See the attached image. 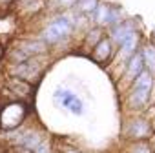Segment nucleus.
<instances>
[{
  "label": "nucleus",
  "mask_w": 155,
  "mask_h": 153,
  "mask_svg": "<svg viewBox=\"0 0 155 153\" xmlns=\"http://www.w3.org/2000/svg\"><path fill=\"white\" fill-rule=\"evenodd\" d=\"M11 75L17 76V79H22V80L33 84L40 76V66L35 62V58H29V60H26L22 64H15L11 67Z\"/></svg>",
  "instance_id": "obj_3"
},
{
  "label": "nucleus",
  "mask_w": 155,
  "mask_h": 153,
  "mask_svg": "<svg viewBox=\"0 0 155 153\" xmlns=\"http://www.w3.org/2000/svg\"><path fill=\"white\" fill-rule=\"evenodd\" d=\"M17 49H20L28 58H33V57H37V55H40L44 49H46V46H44V42H37V40H28V42H20L18 44V47Z\"/></svg>",
  "instance_id": "obj_7"
},
{
  "label": "nucleus",
  "mask_w": 155,
  "mask_h": 153,
  "mask_svg": "<svg viewBox=\"0 0 155 153\" xmlns=\"http://www.w3.org/2000/svg\"><path fill=\"white\" fill-rule=\"evenodd\" d=\"M150 88H151V75L148 71H140L137 75V80L133 84V90H148L150 91Z\"/></svg>",
  "instance_id": "obj_10"
},
{
  "label": "nucleus",
  "mask_w": 155,
  "mask_h": 153,
  "mask_svg": "<svg viewBox=\"0 0 155 153\" xmlns=\"http://www.w3.org/2000/svg\"><path fill=\"white\" fill-rule=\"evenodd\" d=\"M4 53H6V51H4V46H2V44H0V60H2V58H4Z\"/></svg>",
  "instance_id": "obj_21"
},
{
  "label": "nucleus",
  "mask_w": 155,
  "mask_h": 153,
  "mask_svg": "<svg viewBox=\"0 0 155 153\" xmlns=\"http://www.w3.org/2000/svg\"><path fill=\"white\" fill-rule=\"evenodd\" d=\"M137 38H139V37L133 33L126 42H122V44H120V46H122V55H124V58H128V55H131V53H133V49H135V46H137Z\"/></svg>",
  "instance_id": "obj_14"
},
{
  "label": "nucleus",
  "mask_w": 155,
  "mask_h": 153,
  "mask_svg": "<svg viewBox=\"0 0 155 153\" xmlns=\"http://www.w3.org/2000/svg\"><path fill=\"white\" fill-rule=\"evenodd\" d=\"M111 57V42L108 38H102L97 42L95 49H93V60L95 62H101V64H106Z\"/></svg>",
  "instance_id": "obj_6"
},
{
  "label": "nucleus",
  "mask_w": 155,
  "mask_h": 153,
  "mask_svg": "<svg viewBox=\"0 0 155 153\" xmlns=\"http://www.w3.org/2000/svg\"><path fill=\"white\" fill-rule=\"evenodd\" d=\"M26 113H28L26 102H20V100L8 102L2 109H0V128L4 131L17 129L22 124V120L26 119Z\"/></svg>",
  "instance_id": "obj_1"
},
{
  "label": "nucleus",
  "mask_w": 155,
  "mask_h": 153,
  "mask_svg": "<svg viewBox=\"0 0 155 153\" xmlns=\"http://www.w3.org/2000/svg\"><path fill=\"white\" fill-rule=\"evenodd\" d=\"M140 55H142L144 66H146L151 73H155V49H153V47H146Z\"/></svg>",
  "instance_id": "obj_11"
},
{
  "label": "nucleus",
  "mask_w": 155,
  "mask_h": 153,
  "mask_svg": "<svg viewBox=\"0 0 155 153\" xmlns=\"http://www.w3.org/2000/svg\"><path fill=\"white\" fill-rule=\"evenodd\" d=\"M13 0H0V6H9Z\"/></svg>",
  "instance_id": "obj_20"
},
{
  "label": "nucleus",
  "mask_w": 155,
  "mask_h": 153,
  "mask_svg": "<svg viewBox=\"0 0 155 153\" xmlns=\"http://www.w3.org/2000/svg\"><path fill=\"white\" fill-rule=\"evenodd\" d=\"M64 153H79V151H77V149H75V148H68V149H66V151H64Z\"/></svg>",
  "instance_id": "obj_22"
},
{
  "label": "nucleus",
  "mask_w": 155,
  "mask_h": 153,
  "mask_svg": "<svg viewBox=\"0 0 155 153\" xmlns=\"http://www.w3.org/2000/svg\"><path fill=\"white\" fill-rule=\"evenodd\" d=\"M133 153H150V149H148V146L146 144H139L137 148H135V151Z\"/></svg>",
  "instance_id": "obj_17"
},
{
  "label": "nucleus",
  "mask_w": 155,
  "mask_h": 153,
  "mask_svg": "<svg viewBox=\"0 0 155 153\" xmlns=\"http://www.w3.org/2000/svg\"><path fill=\"white\" fill-rule=\"evenodd\" d=\"M130 135H133V137H144V135H148V126L144 124V120H135L131 126H130Z\"/></svg>",
  "instance_id": "obj_13"
},
{
  "label": "nucleus",
  "mask_w": 155,
  "mask_h": 153,
  "mask_svg": "<svg viewBox=\"0 0 155 153\" xmlns=\"http://www.w3.org/2000/svg\"><path fill=\"white\" fill-rule=\"evenodd\" d=\"M82 11H86V13H91L93 9H97V6H99V0H82Z\"/></svg>",
  "instance_id": "obj_16"
},
{
  "label": "nucleus",
  "mask_w": 155,
  "mask_h": 153,
  "mask_svg": "<svg viewBox=\"0 0 155 153\" xmlns=\"http://www.w3.org/2000/svg\"><path fill=\"white\" fill-rule=\"evenodd\" d=\"M69 31H71V22H69L66 17H58V18H55V20L44 29L42 38H44V42H48V44H55V42H58L60 38H64Z\"/></svg>",
  "instance_id": "obj_2"
},
{
  "label": "nucleus",
  "mask_w": 155,
  "mask_h": 153,
  "mask_svg": "<svg viewBox=\"0 0 155 153\" xmlns=\"http://www.w3.org/2000/svg\"><path fill=\"white\" fill-rule=\"evenodd\" d=\"M110 17V9L106 6H97V22L99 24H106Z\"/></svg>",
  "instance_id": "obj_15"
},
{
  "label": "nucleus",
  "mask_w": 155,
  "mask_h": 153,
  "mask_svg": "<svg viewBox=\"0 0 155 153\" xmlns=\"http://www.w3.org/2000/svg\"><path fill=\"white\" fill-rule=\"evenodd\" d=\"M8 90L13 93V100H20V102H26L28 99H31L33 95V84L22 80V79H17V76H11L8 80Z\"/></svg>",
  "instance_id": "obj_4"
},
{
  "label": "nucleus",
  "mask_w": 155,
  "mask_h": 153,
  "mask_svg": "<svg viewBox=\"0 0 155 153\" xmlns=\"http://www.w3.org/2000/svg\"><path fill=\"white\" fill-rule=\"evenodd\" d=\"M144 69V62H142V55L140 53H135V55H131V58H130V64H128V76H137L140 71Z\"/></svg>",
  "instance_id": "obj_9"
},
{
  "label": "nucleus",
  "mask_w": 155,
  "mask_h": 153,
  "mask_svg": "<svg viewBox=\"0 0 155 153\" xmlns=\"http://www.w3.org/2000/svg\"><path fill=\"white\" fill-rule=\"evenodd\" d=\"M60 4H64V6H73L75 4V0H58Z\"/></svg>",
  "instance_id": "obj_19"
},
{
  "label": "nucleus",
  "mask_w": 155,
  "mask_h": 153,
  "mask_svg": "<svg viewBox=\"0 0 155 153\" xmlns=\"http://www.w3.org/2000/svg\"><path fill=\"white\" fill-rule=\"evenodd\" d=\"M13 153H33V151L28 149V148H24V146H15L13 148Z\"/></svg>",
  "instance_id": "obj_18"
},
{
  "label": "nucleus",
  "mask_w": 155,
  "mask_h": 153,
  "mask_svg": "<svg viewBox=\"0 0 155 153\" xmlns=\"http://www.w3.org/2000/svg\"><path fill=\"white\" fill-rule=\"evenodd\" d=\"M148 90H133V95H131V104L133 106H144L146 100H148Z\"/></svg>",
  "instance_id": "obj_12"
},
{
  "label": "nucleus",
  "mask_w": 155,
  "mask_h": 153,
  "mask_svg": "<svg viewBox=\"0 0 155 153\" xmlns=\"http://www.w3.org/2000/svg\"><path fill=\"white\" fill-rule=\"evenodd\" d=\"M55 100H57L62 108L69 109V111L75 113V115H81V113H82V102L79 100V97L73 95L71 91L57 90V91H55Z\"/></svg>",
  "instance_id": "obj_5"
},
{
  "label": "nucleus",
  "mask_w": 155,
  "mask_h": 153,
  "mask_svg": "<svg viewBox=\"0 0 155 153\" xmlns=\"http://www.w3.org/2000/svg\"><path fill=\"white\" fill-rule=\"evenodd\" d=\"M131 35H133V28H131V24H130V22L120 24V26H117V28L113 29V40H115L117 44L126 42Z\"/></svg>",
  "instance_id": "obj_8"
}]
</instances>
